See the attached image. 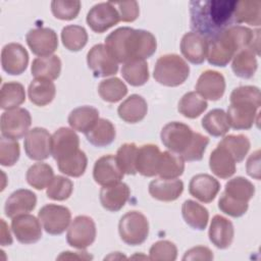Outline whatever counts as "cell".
<instances>
[{"instance_id":"obj_50","label":"cell","mask_w":261,"mask_h":261,"mask_svg":"<svg viewBox=\"0 0 261 261\" xmlns=\"http://www.w3.org/2000/svg\"><path fill=\"white\" fill-rule=\"evenodd\" d=\"M20 155L19 144L16 140L2 137L0 139V164L2 166L14 165Z\"/></svg>"},{"instance_id":"obj_51","label":"cell","mask_w":261,"mask_h":261,"mask_svg":"<svg viewBox=\"0 0 261 261\" xmlns=\"http://www.w3.org/2000/svg\"><path fill=\"white\" fill-rule=\"evenodd\" d=\"M150 260L174 261L177 257L176 246L169 241H158L152 245L149 251Z\"/></svg>"},{"instance_id":"obj_53","label":"cell","mask_w":261,"mask_h":261,"mask_svg":"<svg viewBox=\"0 0 261 261\" xmlns=\"http://www.w3.org/2000/svg\"><path fill=\"white\" fill-rule=\"evenodd\" d=\"M248 203H239L236 202L223 194L220 196L218 200V208L225 214L231 217H241L243 216L248 210Z\"/></svg>"},{"instance_id":"obj_14","label":"cell","mask_w":261,"mask_h":261,"mask_svg":"<svg viewBox=\"0 0 261 261\" xmlns=\"http://www.w3.org/2000/svg\"><path fill=\"white\" fill-rule=\"evenodd\" d=\"M79 147L80 138L72 128L59 127L51 137V155L56 162L75 154Z\"/></svg>"},{"instance_id":"obj_12","label":"cell","mask_w":261,"mask_h":261,"mask_svg":"<svg viewBox=\"0 0 261 261\" xmlns=\"http://www.w3.org/2000/svg\"><path fill=\"white\" fill-rule=\"evenodd\" d=\"M87 63L96 77L113 75L118 70V62L110 55L105 45H94L87 54Z\"/></svg>"},{"instance_id":"obj_9","label":"cell","mask_w":261,"mask_h":261,"mask_svg":"<svg viewBox=\"0 0 261 261\" xmlns=\"http://www.w3.org/2000/svg\"><path fill=\"white\" fill-rule=\"evenodd\" d=\"M38 218L47 233L58 236L63 233L68 227L71 213L65 206L47 204L40 209Z\"/></svg>"},{"instance_id":"obj_25","label":"cell","mask_w":261,"mask_h":261,"mask_svg":"<svg viewBox=\"0 0 261 261\" xmlns=\"http://www.w3.org/2000/svg\"><path fill=\"white\" fill-rule=\"evenodd\" d=\"M161 152L156 145L147 144L138 148L136 169L140 174L151 177L157 175Z\"/></svg>"},{"instance_id":"obj_57","label":"cell","mask_w":261,"mask_h":261,"mask_svg":"<svg viewBox=\"0 0 261 261\" xmlns=\"http://www.w3.org/2000/svg\"><path fill=\"white\" fill-rule=\"evenodd\" d=\"M2 231H1V244L2 246H6V245H11L12 244V238L10 234L9 229L7 228V225L5 223V221L2 219Z\"/></svg>"},{"instance_id":"obj_6","label":"cell","mask_w":261,"mask_h":261,"mask_svg":"<svg viewBox=\"0 0 261 261\" xmlns=\"http://www.w3.org/2000/svg\"><path fill=\"white\" fill-rule=\"evenodd\" d=\"M118 231L120 239L126 245H141L147 240L149 234L148 219L139 211L126 212L119 220Z\"/></svg>"},{"instance_id":"obj_17","label":"cell","mask_w":261,"mask_h":261,"mask_svg":"<svg viewBox=\"0 0 261 261\" xmlns=\"http://www.w3.org/2000/svg\"><path fill=\"white\" fill-rule=\"evenodd\" d=\"M29 54L24 47L18 43L6 44L1 51V65L10 75L21 74L28 66Z\"/></svg>"},{"instance_id":"obj_49","label":"cell","mask_w":261,"mask_h":261,"mask_svg":"<svg viewBox=\"0 0 261 261\" xmlns=\"http://www.w3.org/2000/svg\"><path fill=\"white\" fill-rule=\"evenodd\" d=\"M80 9L81 2L77 0H53L51 2V11L58 19L71 20L77 16Z\"/></svg>"},{"instance_id":"obj_11","label":"cell","mask_w":261,"mask_h":261,"mask_svg":"<svg viewBox=\"0 0 261 261\" xmlns=\"http://www.w3.org/2000/svg\"><path fill=\"white\" fill-rule=\"evenodd\" d=\"M120 21L119 13L112 3L101 2L94 5L87 14V23L95 33H104Z\"/></svg>"},{"instance_id":"obj_37","label":"cell","mask_w":261,"mask_h":261,"mask_svg":"<svg viewBox=\"0 0 261 261\" xmlns=\"http://www.w3.org/2000/svg\"><path fill=\"white\" fill-rule=\"evenodd\" d=\"M233 22L259 27L261 23L260 1H237Z\"/></svg>"},{"instance_id":"obj_27","label":"cell","mask_w":261,"mask_h":261,"mask_svg":"<svg viewBox=\"0 0 261 261\" xmlns=\"http://www.w3.org/2000/svg\"><path fill=\"white\" fill-rule=\"evenodd\" d=\"M236 163L231 154L219 144L211 152L209 157V167L211 171L222 179H226L234 174Z\"/></svg>"},{"instance_id":"obj_5","label":"cell","mask_w":261,"mask_h":261,"mask_svg":"<svg viewBox=\"0 0 261 261\" xmlns=\"http://www.w3.org/2000/svg\"><path fill=\"white\" fill-rule=\"evenodd\" d=\"M189 74L188 63L177 54L160 56L155 63L153 72L155 81L166 87H177L184 84Z\"/></svg>"},{"instance_id":"obj_18","label":"cell","mask_w":261,"mask_h":261,"mask_svg":"<svg viewBox=\"0 0 261 261\" xmlns=\"http://www.w3.org/2000/svg\"><path fill=\"white\" fill-rule=\"evenodd\" d=\"M196 92L205 100L217 101L225 91L224 76L215 70H206L201 73L196 84Z\"/></svg>"},{"instance_id":"obj_16","label":"cell","mask_w":261,"mask_h":261,"mask_svg":"<svg viewBox=\"0 0 261 261\" xmlns=\"http://www.w3.org/2000/svg\"><path fill=\"white\" fill-rule=\"evenodd\" d=\"M11 229L16 240L24 245L37 243L42 237L40 220L28 213L13 217L11 221Z\"/></svg>"},{"instance_id":"obj_35","label":"cell","mask_w":261,"mask_h":261,"mask_svg":"<svg viewBox=\"0 0 261 261\" xmlns=\"http://www.w3.org/2000/svg\"><path fill=\"white\" fill-rule=\"evenodd\" d=\"M257 65L255 52L251 48H245L233 56L231 69L239 77L251 79L257 70Z\"/></svg>"},{"instance_id":"obj_54","label":"cell","mask_w":261,"mask_h":261,"mask_svg":"<svg viewBox=\"0 0 261 261\" xmlns=\"http://www.w3.org/2000/svg\"><path fill=\"white\" fill-rule=\"evenodd\" d=\"M116 7L120 20L124 22H132L136 20L139 16L140 9L137 1H128V2H112Z\"/></svg>"},{"instance_id":"obj_39","label":"cell","mask_w":261,"mask_h":261,"mask_svg":"<svg viewBox=\"0 0 261 261\" xmlns=\"http://www.w3.org/2000/svg\"><path fill=\"white\" fill-rule=\"evenodd\" d=\"M25 101V92L21 84L9 82L2 85L0 96V107L4 110L17 108Z\"/></svg>"},{"instance_id":"obj_52","label":"cell","mask_w":261,"mask_h":261,"mask_svg":"<svg viewBox=\"0 0 261 261\" xmlns=\"http://www.w3.org/2000/svg\"><path fill=\"white\" fill-rule=\"evenodd\" d=\"M209 144V139L206 136L201 135L200 133H195L194 139L186 150V152L181 155V158L186 161H199L203 158L204 152Z\"/></svg>"},{"instance_id":"obj_28","label":"cell","mask_w":261,"mask_h":261,"mask_svg":"<svg viewBox=\"0 0 261 261\" xmlns=\"http://www.w3.org/2000/svg\"><path fill=\"white\" fill-rule=\"evenodd\" d=\"M148 111L146 100L138 95L133 94L126 98L117 108L118 116L128 123H136L144 119Z\"/></svg>"},{"instance_id":"obj_13","label":"cell","mask_w":261,"mask_h":261,"mask_svg":"<svg viewBox=\"0 0 261 261\" xmlns=\"http://www.w3.org/2000/svg\"><path fill=\"white\" fill-rule=\"evenodd\" d=\"M51 137L43 127H34L29 130L23 142L27 156L37 161L47 159L51 155Z\"/></svg>"},{"instance_id":"obj_10","label":"cell","mask_w":261,"mask_h":261,"mask_svg":"<svg viewBox=\"0 0 261 261\" xmlns=\"http://www.w3.org/2000/svg\"><path fill=\"white\" fill-rule=\"evenodd\" d=\"M96 239V224L86 215L76 216L68 227L66 241L69 246L84 250L91 246Z\"/></svg>"},{"instance_id":"obj_3","label":"cell","mask_w":261,"mask_h":261,"mask_svg":"<svg viewBox=\"0 0 261 261\" xmlns=\"http://www.w3.org/2000/svg\"><path fill=\"white\" fill-rule=\"evenodd\" d=\"M260 31H252L244 25H230L218 36L208 41L207 60L211 65L224 67L242 49L251 48L259 55Z\"/></svg>"},{"instance_id":"obj_33","label":"cell","mask_w":261,"mask_h":261,"mask_svg":"<svg viewBox=\"0 0 261 261\" xmlns=\"http://www.w3.org/2000/svg\"><path fill=\"white\" fill-rule=\"evenodd\" d=\"M181 214L186 223L194 229L203 230L206 228L209 213L208 210L193 200H186L181 206Z\"/></svg>"},{"instance_id":"obj_7","label":"cell","mask_w":261,"mask_h":261,"mask_svg":"<svg viewBox=\"0 0 261 261\" xmlns=\"http://www.w3.org/2000/svg\"><path fill=\"white\" fill-rule=\"evenodd\" d=\"M195 133L182 122L172 121L163 126L160 133L162 144L171 152L180 157L191 145Z\"/></svg>"},{"instance_id":"obj_24","label":"cell","mask_w":261,"mask_h":261,"mask_svg":"<svg viewBox=\"0 0 261 261\" xmlns=\"http://www.w3.org/2000/svg\"><path fill=\"white\" fill-rule=\"evenodd\" d=\"M208 236L210 242L216 248L226 249L231 245L233 240V225L227 218L221 215H215L211 220Z\"/></svg>"},{"instance_id":"obj_55","label":"cell","mask_w":261,"mask_h":261,"mask_svg":"<svg viewBox=\"0 0 261 261\" xmlns=\"http://www.w3.org/2000/svg\"><path fill=\"white\" fill-rule=\"evenodd\" d=\"M213 259V253L212 251L204 246H197L194 247L190 250H188L184 257L182 260L187 261V260H212Z\"/></svg>"},{"instance_id":"obj_32","label":"cell","mask_w":261,"mask_h":261,"mask_svg":"<svg viewBox=\"0 0 261 261\" xmlns=\"http://www.w3.org/2000/svg\"><path fill=\"white\" fill-rule=\"evenodd\" d=\"M87 140L95 147L110 145L116 136L113 123L105 118H99L93 127L85 134Z\"/></svg>"},{"instance_id":"obj_38","label":"cell","mask_w":261,"mask_h":261,"mask_svg":"<svg viewBox=\"0 0 261 261\" xmlns=\"http://www.w3.org/2000/svg\"><path fill=\"white\" fill-rule=\"evenodd\" d=\"M121 75L130 86L140 87L149 80V67L145 60L135 59L123 63Z\"/></svg>"},{"instance_id":"obj_21","label":"cell","mask_w":261,"mask_h":261,"mask_svg":"<svg viewBox=\"0 0 261 261\" xmlns=\"http://www.w3.org/2000/svg\"><path fill=\"white\" fill-rule=\"evenodd\" d=\"M220 190L219 181L210 174L199 173L192 177L189 193L203 203L212 202Z\"/></svg>"},{"instance_id":"obj_56","label":"cell","mask_w":261,"mask_h":261,"mask_svg":"<svg viewBox=\"0 0 261 261\" xmlns=\"http://www.w3.org/2000/svg\"><path fill=\"white\" fill-rule=\"evenodd\" d=\"M247 172L251 177L260 179V151L257 150L251 154L247 161Z\"/></svg>"},{"instance_id":"obj_26","label":"cell","mask_w":261,"mask_h":261,"mask_svg":"<svg viewBox=\"0 0 261 261\" xmlns=\"http://www.w3.org/2000/svg\"><path fill=\"white\" fill-rule=\"evenodd\" d=\"M184 191V182L180 179L156 178L149 184V194L156 200L171 202L176 200Z\"/></svg>"},{"instance_id":"obj_8","label":"cell","mask_w":261,"mask_h":261,"mask_svg":"<svg viewBox=\"0 0 261 261\" xmlns=\"http://www.w3.org/2000/svg\"><path fill=\"white\" fill-rule=\"evenodd\" d=\"M32 124L30 112L24 108H14L6 110L0 118V127L2 137L19 140L27 136Z\"/></svg>"},{"instance_id":"obj_36","label":"cell","mask_w":261,"mask_h":261,"mask_svg":"<svg viewBox=\"0 0 261 261\" xmlns=\"http://www.w3.org/2000/svg\"><path fill=\"white\" fill-rule=\"evenodd\" d=\"M185 160L171 151L161 152L157 174L161 178L172 179L177 178L184 173Z\"/></svg>"},{"instance_id":"obj_20","label":"cell","mask_w":261,"mask_h":261,"mask_svg":"<svg viewBox=\"0 0 261 261\" xmlns=\"http://www.w3.org/2000/svg\"><path fill=\"white\" fill-rule=\"evenodd\" d=\"M180 51L191 63L202 64L207 57L208 40L194 32L186 33L180 41Z\"/></svg>"},{"instance_id":"obj_48","label":"cell","mask_w":261,"mask_h":261,"mask_svg":"<svg viewBox=\"0 0 261 261\" xmlns=\"http://www.w3.org/2000/svg\"><path fill=\"white\" fill-rule=\"evenodd\" d=\"M72 190L73 184L69 178L62 175H56L47 187L46 195L49 199L64 201L70 197Z\"/></svg>"},{"instance_id":"obj_1","label":"cell","mask_w":261,"mask_h":261,"mask_svg":"<svg viewBox=\"0 0 261 261\" xmlns=\"http://www.w3.org/2000/svg\"><path fill=\"white\" fill-rule=\"evenodd\" d=\"M236 5V0L191 1L190 27L210 41L232 25Z\"/></svg>"},{"instance_id":"obj_30","label":"cell","mask_w":261,"mask_h":261,"mask_svg":"<svg viewBox=\"0 0 261 261\" xmlns=\"http://www.w3.org/2000/svg\"><path fill=\"white\" fill-rule=\"evenodd\" d=\"M99 119V111L93 106L74 108L68 115V123L74 130L86 134Z\"/></svg>"},{"instance_id":"obj_19","label":"cell","mask_w":261,"mask_h":261,"mask_svg":"<svg viewBox=\"0 0 261 261\" xmlns=\"http://www.w3.org/2000/svg\"><path fill=\"white\" fill-rule=\"evenodd\" d=\"M123 174L117 164L116 157L111 154L100 157L94 164L93 177L102 187L119 182Z\"/></svg>"},{"instance_id":"obj_43","label":"cell","mask_w":261,"mask_h":261,"mask_svg":"<svg viewBox=\"0 0 261 261\" xmlns=\"http://www.w3.org/2000/svg\"><path fill=\"white\" fill-rule=\"evenodd\" d=\"M61 41L67 50L80 51L88 42V33L82 25L69 24L62 29Z\"/></svg>"},{"instance_id":"obj_15","label":"cell","mask_w":261,"mask_h":261,"mask_svg":"<svg viewBox=\"0 0 261 261\" xmlns=\"http://www.w3.org/2000/svg\"><path fill=\"white\" fill-rule=\"evenodd\" d=\"M25 41L35 55L49 56L58 47L57 34L49 28H36L27 33Z\"/></svg>"},{"instance_id":"obj_46","label":"cell","mask_w":261,"mask_h":261,"mask_svg":"<svg viewBox=\"0 0 261 261\" xmlns=\"http://www.w3.org/2000/svg\"><path fill=\"white\" fill-rule=\"evenodd\" d=\"M233 157L237 163L242 162L250 149V141L244 135H228L219 143Z\"/></svg>"},{"instance_id":"obj_23","label":"cell","mask_w":261,"mask_h":261,"mask_svg":"<svg viewBox=\"0 0 261 261\" xmlns=\"http://www.w3.org/2000/svg\"><path fill=\"white\" fill-rule=\"evenodd\" d=\"M130 195L129 188L124 182L104 186L100 190V202L103 208L111 212L119 211L127 202Z\"/></svg>"},{"instance_id":"obj_29","label":"cell","mask_w":261,"mask_h":261,"mask_svg":"<svg viewBox=\"0 0 261 261\" xmlns=\"http://www.w3.org/2000/svg\"><path fill=\"white\" fill-rule=\"evenodd\" d=\"M28 94L30 101L37 106H45L52 102L56 94V88L52 81L47 79H35L31 82Z\"/></svg>"},{"instance_id":"obj_42","label":"cell","mask_w":261,"mask_h":261,"mask_svg":"<svg viewBox=\"0 0 261 261\" xmlns=\"http://www.w3.org/2000/svg\"><path fill=\"white\" fill-rule=\"evenodd\" d=\"M28 184L36 190H43L49 186L54 177V171L52 167L43 162L33 164L27 171Z\"/></svg>"},{"instance_id":"obj_41","label":"cell","mask_w":261,"mask_h":261,"mask_svg":"<svg viewBox=\"0 0 261 261\" xmlns=\"http://www.w3.org/2000/svg\"><path fill=\"white\" fill-rule=\"evenodd\" d=\"M208 107L204 98L197 92H188L179 100L177 110L180 114L188 118H196L200 116Z\"/></svg>"},{"instance_id":"obj_45","label":"cell","mask_w":261,"mask_h":261,"mask_svg":"<svg viewBox=\"0 0 261 261\" xmlns=\"http://www.w3.org/2000/svg\"><path fill=\"white\" fill-rule=\"evenodd\" d=\"M58 169L65 175L71 177H79L86 171L88 165V159L82 150H79L75 154L60 160L57 162Z\"/></svg>"},{"instance_id":"obj_2","label":"cell","mask_w":261,"mask_h":261,"mask_svg":"<svg viewBox=\"0 0 261 261\" xmlns=\"http://www.w3.org/2000/svg\"><path fill=\"white\" fill-rule=\"evenodd\" d=\"M105 47L110 55L120 63L151 57L157 48L154 35L145 30L122 27L114 30L105 39Z\"/></svg>"},{"instance_id":"obj_44","label":"cell","mask_w":261,"mask_h":261,"mask_svg":"<svg viewBox=\"0 0 261 261\" xmlns=\"http://www.w3.org/2000/svg\"><path fill=\"white\" fill-rule=\"evenodd\" d=\"M98 93L104 101L115 103L120 101L127 94V88L120 79L111 77L99 84Z\"/></svg>"},{"instance_id":"obj_31","label":"cell","mask_w":261,"mask_h":261,"mask_svg":"<svg viewBox=\"0 0 261 261\" xmlns=\"http://www.w3.org/2000/svg\"><path fill=\"white\" fill-rule=\"evenodd\" d=\"M31 71L35 79L56 80L61 71V60L57 55L37 57L32 62Z\"/></svg>"},{"instance_id":"obj_22","label":"cell","mask_w":261,"mask_h":261,"mask_svg":"<svg viewBox=\"0 0 261 261\" xmlns=\"http://www.w3.org/2000/svg\"><path fill=\"white\" fill-rule=\"evenodd\" d=\"M37 204V197L35 193L27 189H19L14 191L6 200L4 211L9 218L27 214L33 211Z\"/></svg>"},{"instance_id":"obj_40","label":"cell","mask_w":261,"mask_h":261,"mask_svg":"<svg viewBox=\"0 0 261 261\" xmlns=\"http://www.w3.org/2000/svg\"><path fill=\"white\" fill-rule=\"evenodd\" d=\"M202 127L212 137H222L229 129L226 113L222 109H212L202 118Z\"/></svg>"},{"instance_id":"obj_47","label":"cell","mask_w":261,"mask_h":261,"mask_svg":"<svg viewBox=\"0 0 261 261\" xmlns=\"http://www.w3.org/2000/svg\"><path fill=\"white\" fill-rule=\"evenodd\" d=\"M138 147L134 143H125L119 147L116 153V161L120 170L125 174H136V159Z\"/></svg>"},{"instance_id":"obj_58","label":"cell","mask_w":261,"mask_h":261,"mask_svg":"<svg viewBox=\"0 0 261 261\" xmlns=\"http://www.w3.org/2000/svg\"><path fill=\"white\" fill-rule=\"evenodd\" d=\"M72 258H79V259H92L93 257L91 255H88L87 252H83L81 255L72 254V252H63L57 259H72Z\"/></svg>"},{"instance_id":"obj_34","label":"cell","mask_w":261,"mask_h":261,"mask_svg":"<svg viewBox=\"0 0 261 261\" xmlns=\"http://www.w3.org/2000/svg\"><path fill=\"white\" fill-rule=\"evenodd\" d=\"M222 194L236 202L248 203L255 194V187L249 179L237 176L225 184Z\"/></svg>"},{"instance_id":"obj_4","label":"cell","mask_w":261,"mask_h":261,"mask_svg":"<svg viewBox=\"0 0 261 261\" xmlns=\"http://www.w3.org/2000/svg\"><path fill=\"white\" fill-rule=\"evenodd\" d=\"M227 120L233 129H249L253 126L261 106L260 90L254 86H241L230 94Z\"/></svg>"}]
</instances>
